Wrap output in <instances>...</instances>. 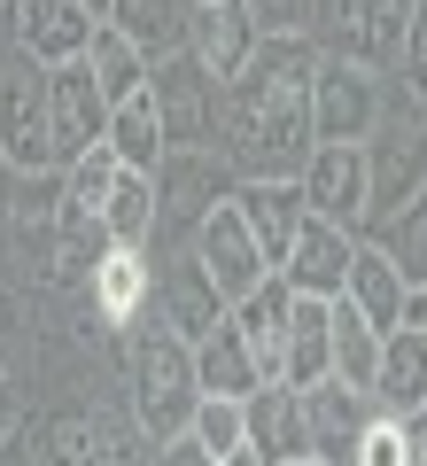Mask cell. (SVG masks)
Returning <instances> with one entry per match:
<instances>
[{"instance_id": "cell-1", "label": "cell", "mask_w": 427, "mask_h": 466, "mask_svg": "<svg viewBox=\"0 0 427 466\" xmlns=\"http://www.w3.org/2000/svg\"><path fill=\"white\" fill-rule=\"evenodd\" d=\"M311 39H264L249 70L218 94V156L233 179H296L311 164Z\"/></svg>"}, {"instance_id": "cell-2", "label": "cell", "mask_w": 427, "mask_h": 466, "mask_svg": "<svg viewBox=\"0 0 427 466\" xmlns=\"http://www.w3.org/2000/svg\"><path fill=\"white\" fill-rule=\"evenodd\" d=\"M125 389H132V428H140V443H179L187 420H195L202 389H195V350L179 342V334H164L156 319H140V327L125 334Z\"/></svg>"}, {"instance_id": "cell-3", "label": "cell", "mask_w": 427, "mask_h": 466, "mask_svg": "<svg viewBox=\"0 0 427 466\" xmlns=\"http://www.w3.org/2000/svg\"><path fill=\"white\" fill-rule=\"evenodd\" d=\"M148 187H156V241H148V257H171V249L195 241V226L218 210V202H233L241 179L226 171L218 148H171L164 164L148 171Z\"/></svg>"}, {"instance_id": "cell-4", "label": "cell", "mask_w": 427, "mask_h": 466, "mask_svg": "<svg viewBox=\"0 0 427 466\" xmlns=\"http://www.w3.org/2000/svg\"><path fill=\"white\" fill-rule=\"evenodd\" d=\"M412 8H420V0H319V8H311V47L327 55V63L396 78Z\"/></svg>"}, {"instance_id": "cell-5", "label": "cell", "mask_w": 427, "mask_h": 466, "mask_svg": "<svg viewBox=\"0 0 427 466\" xmlns=\"http://www.w3.org/2000/svg\"><path fill=\"white\" fill-rule=\"evenodd\" d=\"M420 187H427V116L420 109H389L381 133L365 140V233H381Z\"/></svg>"}, {"instance_id": "cell-6", "label": "cell", "mask_w": 427, "mask_h": 466, "mask_svg": "<svg viewBox=\"0 0 427 466\" xmlns=\"http://www.w3.org/2000/svg\"><path fill=\"white\" fill-rule=\"evenodd\" d=\"M0 164L24 179H47L55 164V125H47V70L8 55L0 63Z\"/></svg>"}, {"instance_id": "cell-7", "label": "cell", "mask_w": 427, "mask_h": 466, "mask_svg": "<svg viewBox=\"0 0 427 466\" xmlns=\"http://www.w3.org/2000/svg\"><path fill=\"white\" fill-rule=\"evenodd\" d=\"M218 94L226 86L187 47L164 55V63H148V101H156V125H164V156L171 148H218Z\"/></svg>"}, {"instance_id": "cell-8", "label": "cell", "mask_w": 427, "mask_h": 466, "mask_svg": "<svg viewBox=\"0 0 427 466\" xmlns=\"http://www.w3.org/2000/svg\"><path fill=\"white\" fill-rule=\"evenodd\" d=\"M389 116V86L373 70H350L319 55V78H311V140L319 148H365Z\"/></svg>"}, {"instance_id": "cell-9", "label": "cell", "mask_w": 427, "mask_h": 466, "mask_svg": "<svg viewBox=\"0 0 427 466\" xmlns=\"http://www.w3.org/2000/svg\"><path fill=\"white\" fill-rule=\"evenodd\" d=\"M187 257L202 265V280L218 288V303H226V311H233L241 296H257L264 280H272V265H264V249H257V233H249V218L233 210V202H218V210L195 226Z\"/></svg>"}, {"instance_id": "cell-10", "label": "cell", "mask_w": 427, "mask_h": 466, "mask_svg": "<svg viewBox=\"0 0 427 466\" xmlns=\"http://www.w3.org/2000/svg\"><path fill=\"white\" fill-rule=\"evenodd\" d=\"M148 319H156L164 334H179L187 350L210 342V334L226 327V303H218V288L202 280V265H195L187 249L156 257V296H148Z\"/></svg>"}, {"instance_id": "cell-11", "label": "cell", "mask_w": 427, "mask_h": 466, "mask_svg": "<svg viewBox=\"0 0 427 466\" xmlns=\"http://www.w3.org/2000/svg\"><path fill=\"white\" fill-rule=\"evenodd\" d=\"M47 125H55V164H78L86 148H101V140H109V101H101L86 55L47 70Z\"/></svg>"}, {"instance_id": "cell-12", "label": "cell", "mask_w": 427, "mask_h": 466, "mask_svg": "<svg viewBox=\"0 0 427 466\" xmlns=\"http://www.w3.org/2000/svg\"><path fill=\"white\" fill-rule=\"evenodd\" d=\"M296 195L311 218L365 233V148H311V164L296 171Z\"/></svg>"}, {"instance_id": "cell-13", "label": "cell", "mask_w": 427, "mask_h": 466, "mask_svg": "<svg viewBox=\"0 0 427 466\" xmlns=\"http://www.w3.org/2000/svg\"><path fill=\"white\" fill-rule=\"evenodd\" d=\"M350 249H358V233L327 226V218H303L296 249L280 257L272 280L288 288V296H303V303H334V296H342V272H350Z\"/></svg>"}, {"instance_id": "cell-14", "label": "cell", "mask_w": 427, "mask_h": 466, "mask_svg": "<svg viewBox=\"0 0 427 466\" xmlns=\"http://www.w3.org/2000/svg\"><path fill=\"white\" fill-rule=\"evenodd\" d=\"M257 47H264V32H257V16H249V0H202L195 24H187V55H195L218 86L241 78Z\"/></svg>"}, {"instance_id": "cell-15", "label": "cell", "mask_w": 427, "mask_h": 466, "mask_svg": "<svg viewBox=\"0 0 427 466\" xmlns=\"http://www.w3.org/2000/svg\"><path fill=\"white\" fill-rule=\"evenodd\" d=\"M86 296H94L101 334H132L140 319H148V296H156V257L148 249H109L94 272H86Z\"/></svg>"}, {"instance_id": "cell-16", "label": "cell", "mask_w": 427, "mask_h": 466, "mask_svg": "<svg viewBox=\"0 0 427 466\" xmlns=\"http://www.w3.org/2000/svg\"><path fill=\"white\" fill-rule=\"evenodd\" d=\"M296 397H303V451H311L319 466H350L365 420H373V397H358V389H342V381L296 389Z\"/></svg>"}, {"instance_id": "cell-17", "label": "cell", "mask_w": 427, "mask_h": 466, "mask_svg": "<svg viewBox=\"0 0 427 466\" xmlns=\"http://www.w3.org/2000/svg\"><path fill=\"white\" fill-rule=\"evenodd\" d=\"M101 24L86 16V0H24V16H16V55L39 70L55 63H78L86 47H94Z\"/></svg>"}, {"instance_id": "cell-18", "label": "cell", "mask_w": 427, "mask_h": 466, "mask_svg": "<svg viewBox=\"0 0 427 466\" xmlns=\"http://www.w3.org/2000/svg\"><path fill=\"white\" fill-rule=\"evenodd\" d=\"M233 210L249 218V233H257V249H264V265L280 272V257L296 249V233H303V195H296V179H241L233 187Z\"/></svg>"}, {"instance_id": "cell-19", "label": "cell", "mask_w": 427, "mask_h": 466, "mask_svg": "<svg viewBox=\"0 0 427 466\" xmlns=\"http://www.w3.org/2000/svg\"><path fill=\"white\" fill-rule=\"evenodd\" d=\"M373 412L381 420H420L427 412V334L396 327L389 342H381V373H373Z\"/></svg>"}, {"instance_id": "cell-20", "label": "cell", "mask_w": 427, "mask_h": 466, "mask_svg": "<svg viewBox=\"0 0 427 466\" xmlns=\"http://www.w3.org/2000/svg\"><path fill=\"white\" fill-rule=\"evenodd\" d=\"M241 443L257 451L264 466L311 459V451H303V397H296V389H257V397L241 404Z\"/></svg>"}, {"instance_id": "cell-21", "label": "cell", "mask_w": 427, "mask_h": 466, "mask_svg": "<svg viewBox=\"0 0 427 466\" xmlns=\"http://www.w3.org/2000/svg\"><path fill=\"white\" fill-rule=\"evenodd\" d=\"M288 311H296V296H288L280 280H264L257 296H241V303H233V327H241V342H249V358H257V381H264V389H288V373H280Z\"/></svg>"}, {"instance_id": "cell-22", "label": "cell", "mask_w": 427, "mask_h": 466, "mask_svg": "<svg viewBox=\"0 0 427 466\" xmlns=\"http://www.w3.org/2000/svg\"><path fill=\"white\" fill-rule=\"evenodd\" d=\"M342 303H350V311H358L373 334H396V319H404V280H396V265L373 249V241H358V249H350Z\"/></svg>"}, {"instance_id": "cell-23", "label": "cell", "mask_w": 427, "mask_h": 466, "mask_svg": "<svg viewBox=\"0 0 427 466\" xmlns=\"http://www.w3.org/2000/svg\"><path fill=\"white\" fill-rule=\"evenodd\" d=\"M381 342L389 334H373L358 311H350L342 296L327 303V381L358 389V397H373V373H381Z\"/></svg>"}, {"instance_id": "cell-24", "label": "cell", "mask_w": 427, "mask_h": 466, "mask_svg": "<svg viewBox=\"0 0 427 466\" xmlns=\"http://www.w3.org/2000/svg\"><path fill=\"white\" fill-rule=\"evenodd\" d=\"M195 389L202 397H226V404H249L257 397V358H249V342H241V327H233V311H226V327L210 334V342H195Z\"/></svg>"}, {"instance_id": "cell-25", "label": "cell", "mask_w": 427, "mask_h": 466, "mask_svg": "<svg viewBox=\"0 0 427 466\" xmlns=\"http://www.w3.org/2000/svg\"><path fill=\"white\" fill-rule=\"evenodd\" d=\"M109 24L132 39V47L148 55V63H164V55L187 47V24H195V0H117Z\"/></svg>"}, {"instance_id": "cell-26", "label": "cell", "mask_w": 427, "mask_h": 466, "mask_svg": "<svg viewBox=\"0 0 427 466\" xmlns=\"http://www.w3.org/2000/svg\"><path fill=\"white\" fill-rule=\"evenodd\" d=\"M101 148L117 156V171H140L148 179L156 164H164V125H156V101H148V86L125 101V109H109V140Z\"/></svg>"}, {"instance_id": "cell-27", "label": "cell", "mask_w": 427, "mask_h": 466, "mask_svg": "<svg viewBox=\"0 0 427 466\" xmlns=\"http://www.w3.org/2000/svg\"><path fill=\"white\" fill-rule=\"evenodd\" d=\"M86 70H94V86H101V101H109V109H125V101L148 86V55L132 47L117 24H101V32H94V47H86Z\"/></svg>"}, {"instance_id": "cell-28", "label": "cell", "mask_w": 427, "mask_h": 466, "mask_svg": "<svg viewBox=\"0 0 427 466\" xmlns=\"http://www.w3.org/2000/svg\"><path fill=\"white\" fill-rule=\"evenodd\" d=\"M101 233H109V249H148L156 241V187L140 171H117L109 202H101Z\"/></svg>"}, {"instance_id": "cell-29", "label": "cell", "mask_w": 427, "mask_h": 466, "mask_svg": "<svg viewBox=\"0 0 427 466\" xmlns=\"http://www.w3.org/2000/svg\"><path fill=\"white\" fill-rule=\"evenodd\" d=\"M280 373L288 389H319L327 381V303H303L288 311V342H280Z\"/></svg>"}, {"instance_id": "cell-30", "label": "cell", "mask_w": 427, "mask_h": 466, "mask_svg": "<svg viewBox=\"0 0 427 466\" xmlns=\"http://www.w3.org/2000/svg\"><path fill=\"white\" fill-rule=\"evenodd\" d=\"M365 241L396 265V280H404V288H427V187H420V195H412L381 233H365Z\"/></svg>"}, {"instance_id": "cell-31", "label": "cell", "mask_w": 427, "mask_h": 466, "mask_svg": "<svg viewBox=\"0 0 427 466\" xmlns=\"http://www.w3.org/2000/svg\"><path fill=\"white\" fill-rule=\"evenodd\" d=\"M187 443H195V451H210V459L241 451V404H226V397H202V404H195V420H187Z\"/></svg>"}, {"instance_id": "cell-32", "label": "cell", "mask_w": 427, "mask_h": 466, "mask_svg": "<svg viewBox=\"0 0 427 466\" xmlns=\"http://www.w3.org/2000/svg\"><path fill=\"white\" fill-rule=\"evenodd\" d=\"M350 466H412V428L404 420H365V435H358V451H350Z\"/></svg>"}, {"instance_id": "cell-33", "label": "cell", "mask_w": 427, "mask_h": 466, "mask_svg": "<svg viewBox=\"0 0 427 466\" xmlns=\"http://www.w3.org/2000/svg\"><path fill=\"white\" fill-rule=\"evenodd\" d=\"M396 86H404V101H412V109H427V0L412 8V24H404V55H396Z\"/></svg>"}, {"instance_id": "cell-34", "label": "cell", "mask_w": 427, "mask_h": 466, "mask_svg": "<svg viewBox=\"0 0 427 466\" xmlns=\"http://www.w3.org/2000/svg\"><path fill=\"white\" fill-rule=\"evenodd\" d=\"M311 8L319 0H249V16H257L264 39H311Z\"/></svg>"}, {"instance_id": "cell-35", "label": "cell", "mask_w": 427, "mask_h": 466, "mask_svg": "<svg viewBox=\"0 0 427 466\" xmlns=\"http://www.w3.org/2000/svg\"><path fill=\"white\" fill-rule=\"evenodd\" d=\"M0 466H47V451L32 443V428H16L8 443H0Z\"/></svg>"}, {"instance_id": "cell-36", "label": "cell", "mask_w": 427, "mask_h": 466, "mask_svg": "<svg viewBox=\"0 0 427 466\" xmlns=\"http://www.w3.org/2000/svg\"><path fill=\"white\" fill-rule=\"evenodd\" d=\"M156 466H218V459H210V451H195V443L179 435V443H164V451H156Z\"/></svg>"}, {"instance_id": "cell-37", "label": "cell", "mask_w": 427, "mask_h": 466, "mask_svg": "<svg viewBox=\"0 0 427 466\" xmlns=\"http://www.w3.org/2000/svg\"><path fill=\"white\" fill-rule=\"evenodd\" d=\"M24 428V404H16V389H8V373H0V443Z\"/></svg>"}, {"instance_id": "cell-38", "label": "cell", "mask_w": 427, "mask_h": 466, "mask_svg": "<svg viewBox=\"0 0 427 466\" xmlns=\"http://www.w3.org/2000/svg\"><path fill=\"white\" fill-rule=\"evenodd\" d=\"M396 327H412V334H427V288H404V319Z\"/></svg>"}, {"instance_id": "cell-39", "label": "cell", "mask_w": 427, "mask_h": 466, "mask_svg": "<svg viewBox=\"0 0 427 466\" xmlns=\"http://www.w3.org/2000/svg\"><path fill=\"white\" fill-rule=\"evenodd\" d=\"M16 16H24V0H0V39H16Z\"/></svg>"}, {"instance_id": "cell-40", "label": "cell", "mask_w": 427, "mask_h": 466, "mask_svg": "<svg viewBox=\"0 0 427 466\" xmlns=\"http://www.w3.org/2000/svg\"><path fill=\"white\" fill-rule=\"evenodd\" d=\"M218 466H264V459H257V451L241 443V451H226V459H218Z\"/></svg>"}, {"instance_id": "cell-41", "label": "cell", "mask_w": 427, "mask_h": 466, "mask_svg": "<svg viewBox=\"0 0 427 466\" xmlns=\"http://www.w3.org/2000/svg\"><path fill=\"white\" fill-rule=\"evenodd\" d=\"M109 8H117V0H86V16H94V24H109Z\"/></svg>"}, {"instance_id": "cell-42", "label": "cell", "mask_w": 427, "mask_h": 466, "mask_svg": "<svg viewBox=\"0 0 427 466\" xmlns=\"http://www.w3.org/2000/svg\"><path fill=\"white\" fill-rule=\"evenodd\" d=\"M296 466H319V459H296Z\"/></svg>"}, {"instance_id": "cell-43", "label": "cell", "mask_w": 427, "mask_h": 466, "mask_svg": "<svg viewBox=\"0 0 427 466\" xmlns=\"http://www.w3.org/2000/svg\"><path fill=\"white\" fill-rule=\"evenodd\" d=\"M195 8H202V0H195Z\"/></svg>"}]
</instances>
